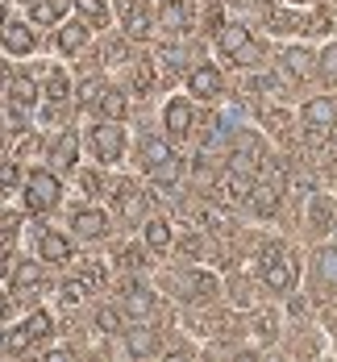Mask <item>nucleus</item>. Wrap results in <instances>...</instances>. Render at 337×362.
<instances>
[{
	"instance_id": "nucleus-5",
	"label": "nucleus",
	"mask_w": 337,
	"mask_h": 362,
	"mask_svg": "<svg viewBox=\"0 0 337 362\" xmlns=\"http://www.w3.org/2000/svg\"><path fill=\"white\" fill-rule=\"evenodd\" d=\"M92 150H96L100 163H117V158L125 154V129H121L117 121L96 125V129H92Z\"/></svg>"
},
{
	"instance_id": "nucleus-24",
	"label": "nucleus",
	"mask_w": 337,
	"mask_h": 362,
	"mask_svg": "<svg viewBox=\"0 0 337 362\" xmlns=\"http://www.w3.org/2000/svg\"><path fill=\"white\" fill-rule=\"evenodd\" d=\"M317 279L329 284V288H337V246H329V250L317 254Z\"/></svg>"
},
{
	"instance_id": "nucleus-49",
	"label": "nucleus",
	"mask_w": 337,
	"mask_h": 362,
	"mask_svg": "<svg viewBox=\"0 0 337 362\" xmlns=\"http://www.w3.org/2000/svg\"><path fill=\"white\" fill-rule=\"evenodd\" d=\"M0 350H4V337H0Z\"/></svg>"
},
{
	"instance_id": "nucleus-11",
	"label": "nucleus",
	"mask_w": 337,
	"mask_h": 362,
	"mask_svg": "<svg viewBox=\"0 0 337 362\" xmlns=\"http://www.w3.org/2000/svg\"><path fill=\"white\" fill-rule=\"evenodd\" d=\"M121 21H125L129 37H146L150 34V13H146L142 0H121Z\"/></svg>"
},
{
	"instance_id": "nucleus-47",
	"label": "nucleus",
	"mask_w": 337,
	"mask_h": 362,
	"mask_svg": "<svg viewBox=\"0 0 337 362\" xmlns=\"http://www.w3.org/2000/svg\"><path fill=\"white\" fill-rule=\"evenodd\" d=\"M0 25H4V0H0Z\"/></svg>"
},
{
	"instance_id": "nucleus-1",
	"label": "nucleus",
	"mask_w": 337,
	"mask_h": 362,
	"mask_svg": "<svg viewBox=\"0 0 337 362\" xmlns=\"http://www.w3.org/2000/svg\"><path fill=\"white\" fill-rule=\"evenodd\" d=\"M217 46H221L225 63H237V67H254L259 63V42L250 37L246 25H225L217 34Z\"/></svg>"
},
{
	"instance_id": "nucleus-41",
	"label": "nucleus",
	"mask_w": 337,
	"mask_h": 362,
	"mask_svg": "<svg viewBox=\"0 0 337 362\" xmlns=\"http://www.w3.org/2000/svg\"><path fill=\"white\" fill-rule=\"evenodd\" d=\"M204 225H213V229H225L229 221H225L221 213H217V209H204Z\"/></svg>"
},
{
	"instance_id": "nucleus-19",
	"label": "nucleus",
	"mask_w": 337,
	"mask_h": 362,
	"mask_svg": "<svg viewBox=\"0 0 337 362\" xmlns=\"http://www.w3.org/2000/svg\"><path fill=\"white\" fill-rule=\"evenodd\" d=\"M34 96H37V88H34L30 75H17V79L8 83V105H17V109H34Z\"/></svg>"
},
{
	"instance_id": "nucleus-35",
	"label": "nucleus",
	"mask_w": 337,
	"mask_h": 362,
	"mask_svg": "<svg viewBox=\"0 0 337 362\" xmlns=\"http://www.w3.org/2000/svg\"><path fill=\"white\" fill-rule=\"evenodd\" d=\"M79 279H83V284H88L92 291H96V288H105V267H100V262H88Z\"/></svg>"
},
{
	"instance_id": "nucleus-9",
	"label": "nucleus",
	"mask_w": 337,
	"mask_h": 362,
	"mask_svg": "<svg viewBox=\"0 0 337 362\" xmlns=\"http://www.w3.org/2000/svg\"><path fill=\"white\" fill-rule=\"evenodd\" d=\"M304 125H317V129H333L337 125V105L329 96H317L304 105Z\"/></svg>"
},
{
	"instance_id": "nucleus-22",
	"label": "nucleus",
	"mask_w": 337,
	"mask_h": 362,
	"mask_svg": "<svg viewBox=\"0 0 337 362\" xmlns=\"http://www.w3.org/2000/svg\"><path fill=\"white\" fill-rule=\"evenodd\" d=\"M67 8H71V0H37V4H34V21H42V25H54Z\"/></svg>"
},
{
	"instance_id": "nucleus-48",
	"label": "nucleus",
	"mask_w": 337,
	"mask_h": 362,
	"mask_svg": "<svg viewBox=\"0 0 337 362\" xmlns=\"http://www.w3.org/2000/svg\"><path fill=\"white\" fill-rule=\"evenodd\" d=\"M292 4H308V0H292Z\"/></svg>"
},
{
	"instance_id": "nucleus-6",
	"label": "nucleus",
	"mask_w": 337,
	"mask_h": 362,
	"mask_svg": "<svg viewBox=\"0 0 337 362\" xmlns=\"http://www.w3.org/2000/svg\"><path fill=\"white\" fill-rule=\"evenodd\" d=\"M175 288H179V300L200 304V300H213V296H217V279H213V275H204V271H187V275L175 279Z\"/></svg>"
},
{
	"instance_id": "nucleus-15",
	"label": "nucleus",
	"mask_w": 337,
	"mask_h": 362,
	"mask_svg": "<svg viewBox=\"0 0 337 362\" xmlns=\"http://www.w3.org/2000/svg\"><path fill=\"white\" fill-rule=\"evenodd\" d=\"M37 254H42L46 262H67L71 242H67L63 233H42V238H37Z\"/></svg>"
},
{
	"instance_id": "nucleus-50",
	"label": "nucleus",
	"mask_w": 337,
	"mask_h": 362,
	"mask_svg": "<svg viewBox=\"0 0 337 362\" xmlns=\"http://www.w3.org/2000/svg\"><path fill=\"white\" fill-rule=\"evenodd\" d=\"M25 4H34V0H25Z\"/></svg>"
},
{
	"instance_id": "nucleus-26",
	"label": "nucleus",
	"mask_w": 337,
	"mask_h": 362,
	"mask_svg": "<svg viewBox=\"0 0 337 362\" xmlns=\"http://www.w3.org/2000/svg\"><path fill=\"white\" fill-rule=\"evenodd\" d=\"M83 42H88V25H83V21H71V25H63V34H59V46H63L67 54H75Z\"/></svg>"
},
{
	"instance_id": "nucleus-17",
	"label": "nucleus",
	"mask_w": 337,
	"mask_h": 362,
	"mask_svg": "<svg viewBox=\"0 0 337 362\" xmlns=\"http://www.w3.org/2000/svg\"><path fill=\"white\" fill-rule=\"evenodd\" d=\"M217 192H221V200L237 204V200H246V196H250V183H246L242 171H233V175H221V180H217Z\"/></svg>"
},
{
	"instance_id": "nucleus-20",
	"label": "nucleus",
	"mask_w": 337,
	"mask_h": 362,
	"mask_svg": "<svg viewBox=\"0 0 337 362\" xmlns=\"http://www.w3.org/2000/svg\"><path fill=\"white\" fill-rule=\"evenodd\" d=\"M13 284H17V291H37L42 288V267L37 262H17Z\"/></svg>"
},
{
	"instance_id": "nucleus-7",
	"label": "nucleus",
	"mask_w": 337,
	"mask_h": 362,
	"mask_svg": "<svg viewBox=\"0 0 337 362\" xmlns=\"http://www.w3.org/2000/svg\"><path fill=\"white\" fill-rule=\"evenodd\" d=\"M187 92L200 96V100H217V96H221V71H217L213 63H200L196 71L187 75Z\"/></svg>"
},
{
	"instance_id": "nucleus-38",
	"label": "nucleus",
	"mask_w": 337,
	"mask_h": 362,
	"mask_svg": "<svg viewBox=\"0 0 337 362\" xmlns=\"http://www.w3.org/2000/svg\"><path fill=\"white\" fill-rule=\"evenodd\" d=\"M96 325L105 329V333H117V329H121V317H117L112 308H100V313H96Z\"/></svg>"
},
{
	"instance_id": "nucleus-44",
	"label": "nucleus",
	"mask_w": 337,
	"mask_h": 362,
	"mask_svg": "<svg viewBox=\"0 0 337 362\" xmlns=\"http://www.w3.org/2000/svg\"><path fill=\"white\" fill-rule=\"evenodd\" d=\"M83 187H88V192H100V175H92V171H88V175H83Z\"/></svg>"
},
{
	"instance_id": "nucleus-31",
	"label": "nucleus",
	"mask_w": 337,
	"mask_h": 362,
	"mask_svg": "<svg viewBox=\"0 0 337 362\" xmlns=\"http://www.w3.org/2000/svg\"><path fill=\"white\" fill-rule=\"evenodd\" d=\"M46 92H50V100H54V105H63V100H67V75L50 71V75H46Z\"/></svg>"
},
{
	"instance_id": "nucleus-13",
	"label": "nucleus",
	"mask_w": 337,
	"mask_h": 362,
	"mask_svg": "<svg viewBox=\"0 0 337 362\" xmlns=\"http://www.w3.org/2000/svg\"><path fill=\"white\" fill-rule=\"evenodd\" d=\"M0 37H4V50L8 54H30L34 50V34H30V25H0Z\"/></svg>"
},
{
	"instance_id": "nucleus-23",
	"label": "nucleus",
	"mask_w": 337,
	"mask_h": 362,
	"mask_svg": "<svg viewBox=\"0 0 337 362\" xmlns=\"http://www.w3.org/2000/svg\"><path fill=\"white\" fill-rule=\"evenodd\" d=\"M75 8H79V17L88 21V25H109V8H105V0H75Z\"/></svg>"
},
{
	"instance_id": "nucleus-12",
	"label": "nucleus",
	"mask_w": 337,
	"mask_h": 362,
	"mask_svg": "<svg viewBox=\"0 0 337 362\" xmlns=\"http://www.w3.org/2000/svg\"><path fill=\"white\" fill-rule=\"evenodd\" d=\"M71 225H75V233L79 238H105V229H109V217L100 213V209H83V213H75L71 217Z\"/></svg>"
},
{
	"instance_id": "nucleus-37",
	"label": "nucleus",
	"mask_w": 337,
	"mask_h": 362,
	"mask_svg": "<svg viewBox=\"0 0 337 362\" xmlns=\"http://www.w3.org/2000/svg\"><path fill=\"white\" fill-rule=\"evenodd\" d=\"M88 291H92V288H88L83 279H67V284H63V300H71V304H75V300H83Z\"/></svg>"
},
{
	"instance_id": "nucleus-2",
	"label": "nucleus",
	"mask_w": 337,
	"mask_h": 362,
	"mask_svg": "<svg viewBox=\"0 0 337 362\" xmlns=\"http://www.w3.org/2000/svg\"><path fill=\"white\" fill-rule=\"evenodd\" d=\"M142 171H146L150 180H158V183H175L179 180V158L171 154L167 142L146 138V142H142Z\"/></svg>"
},
{
	"instance_id": "nucleus-36",
	"label": "nucleus",
	"mask_w": 337,
	"mask_h": 362,
	"mask_svg": "<svg viewBox=\"0 0 337 362\" xmlns=\"http://www.w3.org/2000/svg\"><path fill=\"white\" fill-rule=\"evenodd\" d=\"M312 225H317V229H325V225H329V200H325V196H317V200H312Z\"/></svg>"
},
{
	"instance_id": "nucleus-39",
	"label": "nucleus",
	"mask_w": 337,
	"mask_h": 362,
	"mask_svg": "<svg viewBox=\"0 0 337 362\" xmlns=\"http://www.w3.org/2000/svg\"><path fill=\"white\" fill-rule=\"evenodd\" d=\"M117 262H121V267H129V271H134V267H142V250H138V246H125V250L117 254Z\"/></svg>"
},
{
	"instance_id": "nucleus-30",
	"label": "nucleus",
	"mask_w": 337,
	"mask_h": 362,
	"mask_svg": "<svg viewBox=\"0 0 337 362\" xmlns=\"http://www.w3.org/2000/svg\"><path fill=\"white\" fill-rule=\"evenodd\" d=\"M117 204H121L125 217H138V204H142V200H138V192H134L129 183H121V187H117Z\"/></svg>"
},
{
	"instance_id": "nucleus-3",
	"label": "nucleus",
	"mask_w": 337,
	"mask_h": 362,
	"mask_svg": "<svg viewBox=\"0 0 337 362\" xmlns=\"http://www.w3.org/2000/svg\"><path fill=\"white\" fill-rule=\"evenodd\" d=\"M300 279L296 271V258L283 250H266V258H262V284L271 291H292Z\"/></svg>"
},
{
	"instance_id": "nucleus-43",
	"label": "nucleus",
	"mask_w": 337,
	"mask_h": 362,
	"mask_svg": "<svg viewBox=\"0 0 337 362\" xmlns=\"http://www.w3.org/2000/svg\"><path fill=\"white\" fill-rule=\"evenodd\" d=\"M17 225H21V221H17V217H0V233L8 238V233H17Z\"/></svg>"
},
{
	"instance_id": "nucleus-34",
	"label": "nucleus",
	"mask_w": 337,
	"mask_h": 362,
	"mask_svg": "<svg viewBox=\"0 0 337 362\" xmlns=\"http://www.w3.org/2000/svg\"><path fill=\"white\" fill-rule=\"evenodd\" d=\"M321 75L337 83V46H325V54H321Z\"/></svg>"
},
{
	"instance_id": "nucleus-45",
	"label": "nucleus",
	"mask_w": 337,
	"mask_h": 362,
	"mask_svg": "<svg viewBox=\"0 0 337 362\" xmlns=\"http://www.w3.org/2000/svg\"><path fill=\"white\" fill-rule=\"evenodd\" d=\"M4 313H8V300H4V291H0V317H4Z\"/></svg>"
},
{
	"instance_id": "nucleus-25",
	"label": "nucleus",
	"mask_w": 337,
	"mask_h": 362,
	"mask_svg": "<svg viewBox=\"0 0 337 362\" xmlns=\"http://www.w3.org/2000/svg\"><path fill=\"white\" fill-rule=\"evenodd\" d=\"M146 246H154V250H167V246H171V225L162 217L146 221Z\"/></svg>"
},
{
	"instance_id": "nucleus-10",
	"label": "nucleus",
	"mask_w": 337,
	"mask_h": 362,
	"mask_svg": "<svg viewBox=\"0 0 337 362\" xmlns=\"http://www.w3.org/2000/svg\"><path fill=\"white\" fill-rule=\"evenodd\" d=\"M162 121H167V134L184 142L187 134H191V105H187V100H171L167 112H162Z\"/></svg>"
},
{
	"instance_id": "nucleus-27",
	"label": "nucleus",
	"mask_w": 337,
	"mask_h": 362,
	"mask_svg": "<svg viewBox=\"0 0 337 362\" xmlns=\"http://www.w3.org/2000/svg\"><path fill=\"white\" fill-rule=\"evenodd\" d=\"M125 341H129V354H154V350H158L154 333H146V329H134V333H129Z\"/></svg>"
},
{
	"instance_id": "nucleus-33",
	"label": "nucleus",
	"mask_w": 337,
	"mask_h": 362,
	"mask_svg": "<svg viewBox=\"0 0 337 362\" xmlns=\"http://www.w3.org/2000/svg\"><path fill=\"white\" fill-rule=\"evenodd\" d=\"M17 183H21V167L17 163H0V192H8Z\"/></svg>"
},
{
	"instance_id": "nucleus-4",
	"label": "nucleus",
	"mask_w": 337,
	"mask_h": 362,
	"mask_svg": "<svg viewBox=\"0 0 337 362\" xmlns=\"http://www.w3.org/2000/svg\"><path fill=\"white\" fill-rule=\"evenodd\" d=\"M59 196H63V187L54 175H46V171H34L30 183H25V204L34 209V213H46V209H54L59 204Z\"/></svg>"
},
{
	"instance_id": "nucleus-21",
	"label": "nucleus",
	"mask_w": 337,
	"mask_h": 362,
	"mask_svg": "<svg viewBox=\"0 0 337 362\" xmlns=\"http://www.w3.org/2000/svg\"><path fill=\"white\" fill-rule=\"evenodd\" d=\"M283 71L292 75V79H308L312 75V54L308 50H288L283 54Z\"/></svg>"
},
{
	"instance_id": "nucleus-46",
	"label": "nucleus",
	"mask_w": 337,
	"mask_h": 362,
	"mask_svg": "<svg viewBox=\"0 0 337 362\" xmlns=\"http://www.w3.org/2000/svg\"><path fill=\"white\" fill-rule=\"evenodd\" d=\"M4 75H8V67H4V63H0V83H4Z\"/></svg>"
},
{
	"instance_id": "nucleus-18",
	"label": "nucleus",
	"mask_w": 337,
	"mask_h": 362,
	"mask_svg": "<svg viewBox=\"0 0 337 362\" xmlns=\"http://www.w3.org/2000/svg\"><path fill=\"white\" fill-rule=\"evenodd\" d=\"M250 204H254V213H262V217H275V209H279V192H275V183H259V187H250Z\"/></svg>"
},
{
	"instance_id": "nucleus-32",
	"label": "nucleus",
	"mask_w": 337,
	"mask_h": 362,
	"mask_svg": "<svg viewBox=\"0 0 337 362\" xmlns=\"http://www.w3.org/2000/svg\"><path fill=\"white\" fill-rule=\"evenodd\" d=\"M96 109L105 112V117H125V100H121V96H117V92H105V96H100V105H96Z\"/></svg>"
},
{
	"instance_id": "nucleus-8",
	"label": "nucleus",
	"mask_w": 337,
	"mask_h": 362,
	"mask_svg": "<svg viewBox=\"0 0 337 362\" xmlns=\"http://www.w3.org/2000/svg\"><path fill=\"white\" fill-rule=\"evenodd\" d=\"M42 337H50V317H46V313H34L25 325L8 337V350H13V354H21V350H30V346L42 341Z\"/></svg>"
},
{
	"instance_id": "nucleus-16",
	"label": "nucleus",
	"mask_w": 337,
	"mask_h": 362,
	"mask_svg": "<svg viewBox=\"0 0 337 362\" xmlns=\"http://www.w3.org/2000/svg\"><path fill=\"white\" fill-rule=\"evenodd\" d=\"M150 308H154V296H150V288H138V284H134V288L125 291V313H129V317L146 321Z\"/></svg>"
},
{
	"instance_id": "nucleus-42",
	"label": "nucleus",
	"mask_w": 337,
	"mask_h": 362,
	"mask_svg": "<svg viewBox=\"0 0 337 362\" xmlns=\"http://www.w3.org/2000/svg\"><path fill=\"white\" fill-rule=\"evenodd\" d=\"M13 271H17V258L4 250V254H0V275H13Z\"/></svg>"
},
{
	"instance_id": "nucleus-29",
	"label": "nucleus",
	"mask_w": 337,
	"mask_h": 362,
	"mask_svg": "<svg viewBox=\"0 0 337 362\" xmlns=\"http://www.w3.org/2000/svg\"><path fill=\"white\" fill-rule=\"evenodd\" d=\"M54 163H59V167H71L75 163V134H63V138L54 142Z\"/></svg>"
},
{
	"instance_id": "nucleus-14",
	"label": "nucleus",
	"mask_w": 337,
	"mask_h": 362,
	"mask_svg": "<svg viewBox=\"0 0 337 362\" xmlns=\"http://www.w3.org/2000/svg\"><path fill=\"white\" fill-rule=\"evenodd\" d=\"M162 25L175 30V34H184L187 25H191V4L187 0H162Z\"/></svg>"
},
{
	"instance_id": "nucleus-28",
	"label": "nucleus",
	"mask_w": 337,
	"mask_h": 362,
	"mask_svg": "<svg viewBox=\"0 0 337 362\" xmlns=\"http://www.w3.org/2000/svg\"><path fill=\"white\" fill-rule=\"evenodd\" d=\"M105 92H109V88H105V83H100V79H88V83H83V88H79V105H83V109H96V105H100V96H105Z\"/></svg>"
},
{
	"instance_id": "nucleus-40",
	"label": "nucleus",
	"mask_w": 337,
	"mask_h": 362,
	"mask_svg": "<svg viewBox=\"0 0 337 362\" xmlns=\"http://www.w3.org/2000/svg\"><path fill=\"white\" fill-rule=\"evenodd\" d=\"M259 337H262V341H271V337H275V317H266V313L259 317Z\"/></svg>"
}]
</instances>
